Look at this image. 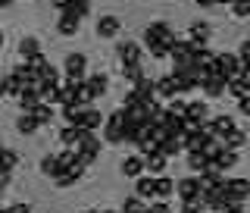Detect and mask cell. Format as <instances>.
Here are the masks:
<instances>
[{
    "label": "cell",
    "mask_w": 250,
    "mask_h": 213,
    "mask_svg": "<svg viewBox=\"0 0 250 213\" xmlns=\"http://www.w3.org/2000/svg\"><path fill=\"white\" fill-rule=\"evenodd\" d=\"M125 119H128V110H125L122 104L113 110V113H106V119H104V141L106 144H125L122 141V125H125Z\"/></svg>",
    "instance_id": "1"
},
{
    "label": "cell",
    "mask_w": 250,
    "mask_h": 213,
    "mask_svg": "<svg viewBox=\"0 0 250 213\" xmlns=\"http://www.w3.org/2000/svg\"><path fill=\"white\" fill-rule=\"evenodd\" d=\"M62 72H66V78L84 82V75H88V57H84L82 50L66 53V60H62Z\"/></svg>",
    "instance_id": "2"
},
{
    "label": "cell",
    "mask_w": 250,
    "mask_h": 213,
    "mask_svg": "<svg viewBox=\"0 0 250 213\" xmlns=\"http://www.w3.org/2000/svg\"><path fill=\"white\" fill-rule=\"evenodd\" d=\"M241 69H244V63H241V57H238V53H231V50H225V53H216V72H219V75H225L229 82L241 75Z\"/></svg>",
    "instance_id": "3"
},
{
    "label": "cell",
    "mask_w": 250,
    "mask_h": 213,
    "mask_svg": "<svg viewBox=\"0 0 250 213\" xmlns=\"http://www.w3.org/2000/svg\"><path fill=\"white\" fill-rule=\"evenodd\" d=\"M225 201H250V179H225L222 182Z\"/></svg>",
    "instance_id": "4"
},
{
    "label": "cell",
    "mask_w": 250,
    "mask_h": 213,
    "mask_svg": "<svg viewBox=\"0 0 250 213\" xmlns=\"http://www.w3.org/2000/svg\"><path fill=\"white\" fill-rule=\"evenodd\" d=\"M94 31H97V38H104V41H109V38H116L122 31V22H119V16H113V13H104V16H97V25H94Z\"/></svg>",
    "instance_id": "5"
},
{
    "label": "cell",
    "mask_w": 250,
    "mask_h": 213,
    "mask_svg": "<svg viewBox=\"0 0 250 213\" xmlns=\"http://www.w3.org/2000/svg\"><path fill=\"white\" fill-rule=\"evenodd\" d=\"M104 119H106V116L100 113L94 104H88V107H78V122H75V125H82V129H91V132H100Z\"/></svg>",
    "instance_id": "6"
},
{
    "label": "cell",
    "mask_w": 250,
    "mask_h": 213,
    "mask_svg": "<svg viewBox=\"0 0 250 213\" xmlns=\"http://www.w3.org/2000/svg\"><path fill=\"white\" fill-rule=\"evenodd\" d=\"M197 88L207 94V97H222L225 94V88H229V78L225 75H219V72H213V75H207V78H200V85Z\"/></svg>",
    "instance_id": "7"
},
{
    "label": "cell",
    "mask_w": 250,
    "mask_h": 213,
    "mask_svg": "<svg viewBox=\"0 0 250 213\" xmlns=\"http://www.w3.org/2000/svg\"><path fill=\"white\" fill-rule=\"evenodd\" d=\"M116 57H119V63H138V60H144V50H141V44L138 41H116Z\"/></svg>",
    "instance_id": "8"
},
{
    "label": "cell",
    "mask_w": 250,
    "mask_h": 213,
    "mask_svg": "<svg viewBox=\"0 0 250 213\" xmlns=\"http://www.w3.org/2000/svg\"><path fill=\"white\" fill-rule=\"evenodd\" d=\"M175 194H178V201H194V198H200V176L178 179V185H175Z\"/></svg>",
    "instance_id": "9"
},
{
    "label": "cell",
    "mask_w": 250,
    "mask_h": 213,
    "mask_svg": "<svg viewBox=\"0 0 250 213\" xmlns=\"http://www.w3.org/2000/svg\"><path fill=\"white\" fill-rule=\"evenodd\" d=\"M78 28H82V16H75L72 10H62L60 19H57V31L66 35V38H72V35H78Z\"/></svg>",
    "instance_id": "10"
},
{
    "label": "cell",
    "mask_w": 250,
    "mask_h": 213,
    "mask_svg": "<svg viewBox=\"0 0 250 213\" xmlns=\"http://www.w3.org/2000/svg\"><path fill=\"white\" fill-rule=\"evenodd\" d=\"M175 38V31H172L166 22H150V25L144 28V38L141 41H172Z\"/></svg>",
    "instance_id": "11"
},
{
    "label": "cell",
    "mask_w": 250,
    "mask_h": 213,
    "mask_svg": "<svg viewBox=\"0 0 250 213\" xmlns=\"http://www.w3.org/2000/svg\"><path fill=\"white\" fill-rule=\"evenodd\" d=\"M135 194H141L144 201H153L156 198V176H150V172H141V176L135 179Z\"/></svg>",
    "instance_id": "12"
},
{
    "label": "cell",
    "mask_w": 250,
    "mask_h": 213,
    "mask_svg": "<svg viewBox=\"0 0 250 213\" xmlns=\"http://www.w3.org/2000/svg\"><path fill=\"white\" fill-rule=\"evenodd\" d=\"M166 166H169V157L163 151H153V154L144 157V172H150V176H163Z\"/></svg>",
    "instance_id": "13"
},
{
    "label": "cell",
    "mask_w": 250,
    "mask_h": 213,
    "mask_svg": "<svg viewBox=\"0 0 250 213\" xmlns=\"http://www.w3.org/2000/svg\"><path fill=\"white\" fill-rule=\"evenodd\" d=\"M119 172L125 179H138L141 172H144V157L141 154H131V157H125V160L119 163Z\"/></svg>",
    "instance_id": "14"
},
{
    "label": "cell",
    "mask_w": 250,
    "mask_h": 213,
    "mask_svg": "<svg viewBox=\"0 0 250 213\" xmlns=\"http://www.w3.org/2000/svg\"><path fill=\"white\" fill-rule=\"evenodd\" d=\"M160 151L166 154L169 160H172V157H178V154L185 151V135H182V132H175V135H166V138L160 141Z\"/></svg>",
    "instance_id": "15"
},
{
    "label": "cell",
    "mask_w": 250,
    "mask_h": 213,
    "mask_svg": "<svg viewBox=\"0 0 250 213\" xmlns=\"http://www.w3.org/2000/svg\"><path fill=\"white\" fill-rule=\"evenodd\" d=\"M131 91H135L141 100H153V97H156V78L141 75L138 82H131Z\"/></svg>",
    "instance_id": "16"
},
{
    "label": "cell",
    "mask_w": 250,
    "mask_h": 213,
    "mask_svg": "<svg viewBox=\"0 0 250 213\" xmlns=\"http://www.w3.org/2000/svg\"><path fill=\"white\" fill-rule=\"evenodd\" d=\"M38 169H41V176H47V179H57L60 172H66L60 166V154H44L41 163H38Z\"/></svg>",
    "instance_id": "17"
},
{
    "label": "cell",
    "mask_w": 250,
    "mask_h": 213,
    "mask_svg": "<svg viewBox=\"0 0 250 213\" xmlns=\"http://www.w3.org/2000/svg\"><path fill=\"white\" fill-rule=\"evenodd\" d=\"M175 94H182L178 91V82H175V75H163V78H156V97H163V100H169V97H175Z\"/></svg>",
    "instance_id": "18"
},
{
    "label": "cell",
    "mask_w": 250,
    "mask_h": 213,
    "mask_svg": "<svg viewBox=\"0 0 250 213\" xmlns=\"http://www.w3.org/2000/svg\"><path fill=\"white\" fill-rule=\"evenodd\" d=\"M82 125H72V122H66V129L60 132V141L66 147H72V151H78V147H82Z\"/></svg>",
    "instance_id": "19"
},
{
    "label": "cell",
    "mask_w": 250,
    "mask_h": 213,
    "mask_svg": "<svg viewBox=\"0 0 250 213\" xmlns=\"http://www.w3.org/2000/svg\"><path fill=\"white\" fill-rule=\"evenodd\" d=\"M16 104H19V110H35L38 104H41V94H38V88L25 85V88L16 94Z\"/></svg>",
    "instance_id": "20"
},
{
    "label": "cell",
    "mask_w": 250,
    "mask_h": 213,
    "mask_svg": "<svg viewBox=\"0 0 250 213\" xmlns=\"http://www.w3.org/2000/svg\"><path fill=\"white\" fill-rule=\"evenodd\" d=\"M38 53H44L41 50V41H38L35 35H22L19 38V57L28 60V57H38Z\"/></svg>",
    "instance_id": "21"
},
{
    "label": "cell",
    "mask_w": 250,
    "mask_h": 213,
    "mask_svg": "<svg viewBox=\"0 0 250 213\" xmlns=\"http://www.w3.org/2000/svg\"><path fill=\"white\" fill-rule=\"evenodd\" d=\"M38 129H41V125H38V119L31 116V110H22L19 119H16V132H19V135H35Z\"/></svg>",
    "instance_id": "22"
},
{
    "label": "cell",
    "mask_w": 250,
    "mask_h": 213,
    "mask_svg": "<svg viewBox=\"0 0 250 213\" xmlns=\"http://www.w3.org/2000/svg\"><path fill=\"white\" fill-rule=\"evenodd\" d=\"M84 82L91 85V91L97 94V97H104V94L109 91V75L106 72H88V75H84Z\"/></svg>",
    "instance_id": "23"
},
{
    "label": "cell",
    "mask_w": 250,
    "mask_h": 213,
    "mask_svg": "<svg viewBox=\"0 0 250 213\" xmlns=\"http://www.w3.org/2000/svg\"><path fill=\"white\" fill-rule=\"evenodd\" d=\"M244 144H247V132H241L238 125H234L231 132H225V135H222V147H231V151H241Z\"/></svg>",
    "instance_id": "24"
},
{
    "label": "cell",
    "mask_w": 250,
    "mask_h": 213,
    "mask_svg": "<svg viewBox=\"0 0 250 213\" xmlns=\"http://www.w3.org/2000/svg\"><path fill=\"white\" fill-rule=\"evenodd\" d=\"M188 119H197V122H203V119H209V107H207V100H188Z\"/></svg>",
    "instance_id": "25"
},
{
    "label": "cell",
    "mask_w": 250,
    "mask_h": 213,
    "mask_svg": "<svg viewBox=\"0 0 250 213\" xmlns=\"http://www.w3.org/2000/svg\"><path fill=\"white\" fill-rule=\"evenodd\" d=\"M209 35H213V28H209L207 22H191V28H188V38H191V41H197V44H207Z\"/></svg>",
    "instance_id": "26"
},
{
    "label": "cell",
    "mask_w": 250,
    "mask_h": 213,
    "mask_svg": "<svg viewBox=\"0 0 250 213\" xmlns=\"http://www.w3.org/2000/svg\"><path fill=\"white\" fill-rule=\"evenodd\" d=\"M100 138H97V132H91V129H84L82 132V151H88V154H94V157H100Z\"/></svg>",
    "instance_id": "27"
},
{
    "label": "cell",
    "mask_w": 250,
    "mask_h": 213,
    "mask_svg": "<svg viewBox=\"0 0 250 213\" xmlns=\"http://www.w3.org/2000/svg\"><path fill=\"white\" fill-rule=\"evenodd\" d=\"M207 166H209V157L203 151H188V169L191 172H203Z\"/></svg>",
    "instance_id": "28"
},
{
    "label": "cell",
    "mask_w": 250,
    "mask_h": 213,
    "mask_svg": "<svg viewBox=\"0 0 250 213\" xmlns=\"http://www.w3.org/2000/svg\"><path fill=\"white\" fill-rule=\"evenodd\" d=\"M119 72H122L125 82L131 85V82H138V78L144 75V63H141V60H138V63H122V69H119Z\"/></svg>",
    "instance_id": "29"
},
{
    "label": "cell",
    "mask_w": 250,
    "mask_h": 213,
    "mask_svg": "<svg viewBox=\"0 0 250 213\" xmlns=\"http://www.w3.org/2000/svg\"><path fill=\"white\" fill-rule=\"evenodd\" d=\"M216 166H219V169H231V166H238V151H231V147H222V151L216 154Z\"/></svg>",
    "instance_id": "30"
},
{
    "label": "cell",
    "mask_w": 250,
    "mask_h": 213,
    "mask_svg": "<svg viewBox=\"0 0 250 213\" xmlns=\"http://www.w3.org/2000/svg\"><path fill=\"white\" fill-rule=\"evenodd\" d=\"M209 119H213V129H216V138H222L225 132H231L234 129V119L229 113H219V116H209Z\"/></svg>",
    "instance_id": "31"
},
{
    "label": "cell",
    "mask_w": 250,
    "mask_h": 213,
    "mask_svg": "<svg viewBox=\"0 0 250 213\" xmlns=\"http://www.w3.org/2000/svg\"><path fill=\"white\" fill-rule=\"evenodd\" d=\"M31 116L38 119V125H41V129H44V125H50V119H53V104H44V100H41V104L31 110Z\"/></svg>",
    "instance_id": "32"
},
{
    "label": "cell",
    "mask_w": 250,
    "mask_h": 213,
    "mask_svg": "<svg viewBox=\"0 0 250 213\" xmlns=\"http://www.w3.org/2000/svg\"><path fill=\"white\" fill-rule=\"evenodd\" d=\"M225 94H231L234 100L250 97V85H247V82H241V78H231V82H229V88H225Z\"/></svg>",
    "instance_id": "33"
},
{
    "label": "cell",
    "mask_w": 250,
    "mask_h": 213,
    "mask_svg": "<svg viewBox=\"0 0 250 213\" xmlns=\"http://www.w3.org/2000/svg\"><path fill=\"white\" fill-rule=\"evenodd\" d=\"M144 44H147V50H150L153 60H166L169 57V47H172V41H144Z\"/></svg>",
    "instance_id": "34"
},
{
    "label": "cell",
    "mask_w": 250,
    "mask_h": 213,
    "mask_svg": "<svg viewBox=\"0 0 250 213\" xmlns=\"http://www.w3.org/2000/svg\"><path fill=\"white\" fill-rule=\"evenodd\" d=\"M94 100H97V94L91 91V85H88V82H82V85L75 88V104L88 107V104H94Z\"/></svg>",
    "instance_id": "35"
},
{
    "label": "cell",
    "mask_w": 250,
    "mask_h": 213,
    "mask_svg": "<svg viewBox=\"0 0 250 213\" xmlns=\"http://www.w3.org/2000/svg\"><path fill=\"white\" fill-rule=\"evenodd\" d=\"M175 194V182L169 176H156V198H172Z\"/></svg>",
    "instance_id": "36"
},
{
    "label": "cell",
    "mask_w": 250,
    "mask_h": 213,
    "mask_svg": "<svg viewBox=\"0 0 250 213\" xmlns=\"http://www.w3.org/2000/svg\"><path fill=\"white\" fill-rule=\"evenodd\" d=\"M16 166H19V154H16V151H10V147H3V151H0V169L13 172Z\"/></svg>",
    "instance_id": "37"
},
{
    "label": "cell",
    "mask_w": 250,
    "mask_h": 213,
    "mask_svg": "<svg viewBox=\"0 0 250 213\" xmlns=\"http://www.w3.org/2000/svg\"><path fill=\"white\" fill-rule=\"evenodd\" d=\"M3 88H6V94H10V97H16V94L25 88V82H22V78L16 75V72H10V75L3 78Z\"/></svg>",
    "instance_id": "38"
},
{
    "label": "cell",
    "mask_w": 250,
    "mask_h": 213,
    "mask_svg": "<svg viewBox=\"0 0 250 213\" xmlns=\"http://www.w3.org/2000/svg\"><path fill=\"white\" fill-rule=\"evenodd\" d=\"M166 110L172 116H185L188 113V100L182 97V94H175V97H169V104H166Z\"/></svg>",
    "instance_id": "39"
},
{
    "label": "cell",
    "mask_w": 250,
    "mask_h": 213,
    "mask_svg": "<svg viewBox=\"0 0 250 213\" xmlns=\"http://www.w3.org/2000/svg\"><path fill=\"white\" fill-rule=\"evenodd\" d=\"M231 16L234 19H250V0H231Z\"/></svg>",
    "instance_id": "40"
},
{
    "label": "cell",
    "mask_w": 250,
    "mask_h": 213,
    "mask_svg": "<svg viewBox=\"0 0 250 213\" xmlns=\"http://www.w3.org/2000/svg\"><path fill=\"white\" fill-rule=\"evenodd\" d=\"M200 151L207 154L209 160H216V154L222 151V138H207V141H203V144H200Z\"/></svg>",
    "instance_id": "41"
},
{
    "label": "cell",
    "mask_w": 250,
    "mask_h": 213,
    "mask_svg": "<svg viewBox=\"0 0 250 213\" xmlns=\"http://www.w3.org/2000/svg\"><path fill=\"white\" fill-rule=\"evenodd\" d=\"M119 207H122V210H147V201L141 198V194H128V198H125Z\"/></svg>",
    "instance_id": "42"
},
{
    "label": "cell",
    "mask_w": 250,
    "mask_h": 213,
    "mask_svg": "<svg viewBox=\"0 0 250 213\" xmlns=\"http://www.w3.org/2000/svg\"><path fill=\"white\" fill-rule=\"evenodd\" d=\"M78 179H82V176H75L72 169H66V172H60V176L53 179V182H57V188H72V185L78 182Z\"/></svg>",
    "instance_id": "43"
},
{
    "label": "cell",
    "mask_w": 250,
    "mask_h": 213,
    "mask_svg": "<svg viewBox=\"0 0 250 213\" xmlns=\"http://www.w3.org/2000/svg\"><path fill=\"white\" fill-rule=\"evenodd\" d=\"M91 0H72V6H69V10H72L75 16H82V19H84V16H91Z\"/></svg>",
    "instance_id": "44"
},
{
    "label": "cell",
    "mask_w": 250,
    "mask_h": 213,
    "mask_svg": "<svg viewBox=\"0 0 250 213\" xmlns=\"http://www.w3.org/2000/svg\"><path fill=\"white\" fill-rule=\"evenodd\" d=\"M25 66L31 69V72H38V75H41V69L47 66V57H44V53H38V57H28V60H25Z\"/></svg>",
    "instance_id": "45"
},
{
    "label": "cell",
    "mask_w": 250,
    "mask_h": 213,
    "mask_svg": "<svg viewBox=\"0 0 250 213\" xmlns=\"http://www.w3.org/2000/svg\"><path fill=\"white\" fill-rule=\"evenodd\" d=\"M41 78H47V82H57V85L62 82V75H60V69H57V66H50V63H47V66L41 69Z\"/></svg>",
    "instance_id": "46"
},
{
    "label": "cell",
    "mask_w": 250,
    "mask_h": 213,
    "mask_svg": "<svg viewBox=\"0 0 250 213\" xmlns=\"http://www.w3.org/2000/svg\"><path fill=\"white\" fill-rule=\"evenodd\" d=\"M238 57H241V63H244V66H250V38H244V41H241Z\"/></svg>",
    "instance_id": "47"
},
{
    "label": "cell",
    "mask_w": 250,
    "mask_h": 213,
    "mask_svg": "<svg viewBox=\"0 0 250 213\" xmlns=\"http://www.w3.org/2000/svg\"><path fill=\"white\" fill-rule=\"evenodd\" d=\"M50 3H53V10H57V13H62V10L72 6V0H50Z\"/></svg>",
    "instance_id": "48"
},
{
    "label": "cell",
    "mask_w": 250,
    "mask_h": 213,
    "mask_svg": "<svg viewBox=\"0 0 250 213\" xmlns=\"http://www.w3.org/2000/svg\"><path fill=\"white\" fill-rule=\"evenodd\" d=\"M238 110H241L244 116H250V97H241V100H238Z\"/></svg>",
    "instance_id": "49"
},
{
    "label": "cell",
    "mask_w": 250,
    "mask_h": 213,
    "mask_svg": "<svg viewBox=\"0 0 250 213\" xmlns=\"http://www.w3.org/2000/svg\"><path fill=\"white\" fill-rule=\"evenodd\" d=\"M194 3H197L200 10H209V6H216V0H194Z\"/></svg>",
    "instance_id": "50"
},
{
    "label": "cell",
    "mask_w": 250,
    "mask_h": 213,
    "mask_svg": "<svg viewBox=\"0 0 250 213\" xmlns=\"http://www.w3.org/2000/svg\"><path fill=\"white\" fill-rule=\"evenodd\" d=\"M6 97V88H3V78H0V100Z\"/></svg>",
    "instance_id": "51"
},
{
    "label": "cell",
    "mask_w": 250,
    "mask_h": 213,
    "mask_svg": "<svg viewBox=\"0 0 250 213\" xmlns=\"http://www.w3.org/2000/svg\"><path fill=\"white\" fill-rule=\"evenodd\" d=\"M13 3V0H0V10H6V6H10Z\"/></svg>",
    "instance_id": "52"
},
{
    "label": "cell",
    "mask_w": 250,
    "mask_h": 213,
    "mask_svg": "<svg viewBox=\"0 0 250 213\" xmlns=\"http://www.w3.org/2000/svg\"><path fill=\"white\" fill-rule=\"evenodd\" d=\"M0 47H3V28H0Z\"/></svg>",
    "instance_id": "53"
},
{
    "label": "cell",
    "mask_w": 250,
    "mask_h": 213,
    "mask_svg": "<svg viewBox=\"0 0 250 213\" xmlns=\"http://www.w3.org/2000/svg\"><path fill=\"white\" fill-rule=\"evenodd\" d=\"M0 151H3V144H0Z\"/></svg>",
    "instance_id": "54"
},
{
    "label": "cell",
    "mask_w": 250,
    "mask_h": 213,
    "mask_svg": "<svg viewBox=\"0 0 250 213\" xmlns=\"http://www.w3.org/2000/svg\"><path fill=\"white\" fill-rule=\"evenodd\" d=\"M247 38H250V35H247Z\"/></svg>",
    "instance_id": "55"
}]
</instances>
